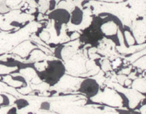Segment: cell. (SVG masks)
Wrapping results in <instances>:
<instances>
[{
	"label": "cell",
	"mask_w": 146,
	"mask_h": 114,
	"mask_svg": "<svg viewBox=\"0 0 146 114\" xmlns=\"http://www.w3.org/2000/svg\"><path fill=\"white\" fill-rule=\"evenodd\" d=\"M66 72L65 64L58 58L47 61L46 66L44 70L38 71L37 75L46 84L49 86H54L62 79Z\"/></svg>",
	"instance_id": "cell-1"
},
{
	"label": "cell",
	"mask_w": 146,
	"mask_h": 114,
	"mask_svg": "<svg viewBox=\"0 0 146 114\" xmlns=\"http://www.w3.org/2000/svg\"><path fill=\"white\" fill-rule=\"evenodd\" d=\"M101 91L99 82L94 78H86L82 80L78 85V91L88 98L97 96Z\"/></svg>",
	"instance_id": "cell-2"
},
{
	"label": "cell",
	"mask_w": 146,
	"mask_h": 114,
	"mask_svg": "<svg viewBox=\"0 0 146 114\" xmlns=\"http://www.w3.org/2000/svg\"><path fill=\"white\" fill-rule=\"evenodd\" d=\"M50 19L54 21V27L57 33L59 34L60 28L64 24L70 22V12L64 8L55 9L48 15Z\"/></svg>",
	"instance_id": "cell-3"
},
{
	"label": "cell",
	"mask_w": 146,
	"mask_h": 114,
	"mask_svg": "<svg viewBox=\"0 0 146 114\" xmlns=\"http://www.w3.org/2000/svg\"><path fill=\"white\" fill-rule=\"evenodd\" d=\"M84 19V13L80 7H75L70 12V22L74 26L81 25Z\"/></svg>",
	"instance_id": "cell-4"
},
{
	"label": "cell",
	"mask_w": 146,
	"mask_h": 114,
	"mask_svg": "<svg viewBox=\"0 0 146 114\" xmlns=\"http://www.w3.org/2000/svg\"><path fill=\"white\" fill-rule=\"evenodd\" d=\"M133 86L135 89L142 93H146V79L145 78H138L133 82Z\"/></svg>",
	"instance_id": "cell-5"
},
{
	"label": "cell",
	"mask_w": 146,
	"mask_h": 114,
	"mask_svg": "<svg viewBox=\"0 0 146 114\" xmlns=\"http://www.w3.org/2000/svg\"><path fill=\"white\" fill-rule=\"evenodd\" d=\"M14 103H15L16 108H17V109H22V108H26L29 105V101L24 98H19L17 101H15Z\"/></svg>",
	"instance_id": "cell-6"
},
{
	"label": "cell",
	"mask_w": 146,
	"mask_h": 114,
	"mask_svg": "<svg viewBox=\"0 0 146 114\" xmlns=\"http://www.w3.org/2000/svg\"><path fill=\"white\" fill-rule=\"evenodd\" d=\"M135 65L137 66L140 67L142 69H146V56H145L142 57L141 58H140L139 60H138L135 64Z\"/></svg>",
	"instance_id": "cell-7"
},
{
	"label": "cell",
	"mask_w": 146,
	"mask_h": 114,
	"mask_svg": "<svg viewBox=\"0 0 146 114\" xmlns=\"http://www.w3.org/2000/svg\"><path fill=\"white\" fill-rule=\"evenodd\" d=\"M125 39H126L127 42L129 45H132V44H134V39L133 38V36H131V34L129 32V31H125Z\"/></svg>",
	"instance_id": "cell-8"
},
{
	"label": "cell",
	"mask_w": 146,
	"mask_h": 114,
	"mask_svg": "<svg viewBox=\"0 0 146 114\" xmlns=\"http://www.w3.org/2000/svg\"><path fill=\"white\" fill-rule=\"evenodd\" d=\"M40 109L44 110V111H48L51 108V104L49 103V102H47V101H44V102L41 103L40 104L39 106Z\"/></svg>",
	"instance_id": "cell-9"
},
{
	"label": "cell",
	"mask_w": 146,
	"mask_h": 114,
	"mask_svg": "<svg viewBox=\"0 0 146 114\" xmlns=\"http://www.w3.org/2000/svg\"><path fill=\"white\" fill-rule=\"evenodd\" d=\"M141 110H142V112L146 113V105H144V106H143L142 108H141Z\"/></svg>",
	"instance_id": "cell-10"
}]
</instances>
